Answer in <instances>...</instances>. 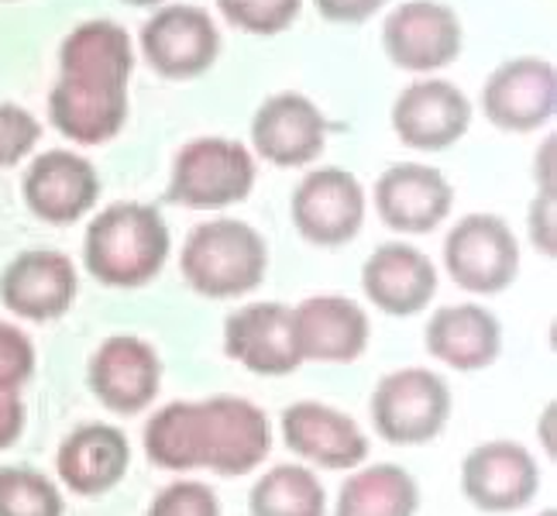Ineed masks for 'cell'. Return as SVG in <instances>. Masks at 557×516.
Listing matches in <instances>:
<instances>
[{"mask_svg": "<svg viewBox=\"0 0 557 516\" xmlns=\"http://www.w3.org/2000/svg\"><path fill=\"white\" fill-rule=\"evenodd\" d=\"M145 455L162 471H213L242 479L272 455V420L245 396H207L165 403L145 423Z\"/></svg>", "mask_w": 557, "mask_h": 516, "instance_id": "obj_1", "label": "cell"}, {"mask_svg": "<svg viewBox=\"0 0 557 516\" xmlns=\"http://www.w3.org/2000/svg\"><path fill=\"white\" fill-rule=\"evenodd\" d=\"M173 234L156 204L103 207L83 234V266L107 290H141L162 272Z\"/></svg>", "mask_w": 557, "mask_h": 516, "instance_id": "obj_2", "label": "cell"}, {"mask_svg": "<svg viewBox=\"0 0 557 516\" xmlns=\"http://www.w3.org/2000/svg\"><path fill=\"white\" fill-rule=\"evenodd\" d=\"M180 272L193 293L207 299H238L262 286L269 272V245L245 221H207L186 234Z\"/></svg>", "mask_w": 557, "mask_h": 516, "instance_id": "obj_3", "label": "cell"}, {"mask_svg": "<svg viewBox=\"0 0 557 516\" xmlns=\"http://www.w3.org/2000/svg\"><path fill=\"white\" fill-rule=\"evenodd\" d=\"M455 410L447 379L423 365L385 372L369 400V417L375 434L396 447H420L444 434Z\"/></svg>", "mask_w": 557, "mask_h": 516, "instance_id": "obj_4", "label": "cell"}, {"mask_svg": "<svg viewBox=\"0 0 557 516\" xmlns=\"http://www.w3.org/2000/svg\"><path fill=\"white\" fill-rule=\"evenodd\" d=\"M255 176H259V165H255L251 148L242 142L221 135L193 138L173 159L165 200L186 210H224L248 197Z\"/></svg>", "mask_w": 557, "mask_h": 516, "instance_id": "obj_5", "label": "cell"}, {"mask_svg": "<svg viewBox=\"0 0 557 516\" xmlns=\"http://www.w3.org/2000/svg\"><path fill=\"white\" fill-rule=\"evenodd\" d=\"M444 269L465 293H506L520 275V242L496 213H468L447 231Z\"/></svg>", "mask_w": 557, "mask_h": 516, "instance_id": "obj_6", "label": "cell"}, {"mask_svg": "<svg viewBox=\"0 0 557 516\" xmlns=\"http://www.w3.org/2000/svg\"><path fill=\"white\" fill-rule=\"evenodd\" d=\"M145 62L165 79H197L221 56V32L210 11L197 4H162L141 25Z\"/></svg>", "mask_w": 557, "mask_h": 516, "instance_id": "obj_7", "label": "cell"}, {"mask_svg": "<svg viewBox=\"0 0 557 516\" xmlns=\"http://www.w3.org/2000/svg\"><path fill=\"white\" fill-rule=\"evenodd\" d=\"M366 189L358 176L337 165H320L296 183L289 200L293 228L310 245L337 248L348 245L366 224Z\"/></svg>", "mask_w": 557, "mask_h": 516, "instance_id": "obj_8", "label": "cell"}, {"mask_svg": "<svg viewBox=\"0 0 557 516\" xmlns=\"http://www.w3.org/2000/svg\"><path fill=\"white\" fill-rule=\"evenodd\" d=\"M382 46L406 73L447 70L465 49L461 17L441 0H406L382 21Z\"/></svg>", "mask_w": 557, "mask_h": 516, "instance_id": "obj_9", "label": "cell"}, {"mask_svg": "<svg viewBox=\"0 0 557 516\" xmlns=\"http://www.w3.org/2000/svg\"><path fill=\"white\" fill-rule=\"evenodd\" d=\"M461 492L482 513H517L537 500L541 465L520 441L499 438L475 444L461 462Z\"/></svg>", "mask_w": 557, "mask_h": 516, "instance_id": "obj_10", "label": "cell"}, {"mask_svg": "<svg viewBox=\"0 0 557 516\" xmlns=\"http://www.w3.org/2000/svg\"><path fill=\"white\" fill-rule=\"evenodd\" d=\"M87 385L111 414L138 417L162 390V358L145 337L114 334L90 355Z\"/></svg>", "mask_w": 557, "mask_h": 516, "instance_id": "obj_11", "label": "cell"}, {"mask_svg": "<svg viewBox=\"0 0 557 516\" xmlns=\"http://www.w3.org/2000/svg\"><path fill=\"white\" fill-rule=\"evenodd\" d=\"M557 111V70L550 59L520 56L488 73L482 86V114L499 132H537Z\"/></svg>", "mask_w": 557, "mask_h": 516, "instance_id": "obj_12", "label": "cell"}, {"mask_svg": "<svg viewBox=\"0 0 557 516\" xmlns=\"http://www.w3.org/2000/svg\"><path fill=\"white\" fill-rule=\"evenodd\" d=\"M79 293V275L70 255L55 248H28L14 255L0 272V304L8 314L35 324H49L70 314Z\"/></svg>", "mask_w": 557, "mask_h": 516, "instance_id": "obj_13", "label": "cell"}, {"mask_svg": "<svg viewBox=\"0 0 557 516\" xmlns=\"http://www.w3.org/2000/svg\"><path fill=\"white\" fill-rule=\"evenodd\" d=\"M283 441L293 455L324 471H351L369 458V434L355 417L317 400H296L283 410Z\"/></svg>", "mask_w": 557, "mask_h": 516, "instance_id": "obj_14", "label": "cell"}, {"mask_svg": "<svg viewBox=\"0 0 557 516\" xmlns=\"http://www.w3.org/2000/svg\"><path fill=\"white\" fill-rule=\"evenodd\" d=\"M21 197L28 210L46 224H76L100 200L97 165L73 148L38 152L21 180Z\"/></svg>", "mask_w": 557, "mask_h": 516, "instance_id": "obj_15", "label": "cell"}, {"mask_svg": "<svg viewBox=\"0 0 557 516\" xmlns=\"http://www.w3.org/2000/svg\"><path fill=\"white\" fill-rule=\"evenodd\" d=\"M327 145V118L307 94H272L259 103L251 118L255 156L278 165L299 169L320 159Z\"/></svg>", "mask_w": 557, "mask_h": 516, "instance_id": "obj_16", "label": "cell"}, {"mask_svg": "<svg viewBox=\"0 0 557 516\" xmlns=\"http://www.w3.org/2000/svg\"><path fill=\"white\" fill-rule=\"evenodd\" d=\"M224 355L238 361L251 376H293L304 365L293 341V307L275 304V299H259V304L227 314Z\"/></svg>", "mask_w": 557, "mask_h": 516, "instance_id": "obj_17", "label": "cell"}, {"mask_svg": "<svg viewBox=\"0 0 557 516\" xmlns=\"http://www.w3.org/2000/svg\"><path fill=\"white\" fill-rule=\"evenodd\" d=\"M393 132L406 148L444 152L471 127V100L447 79H417L393 103Z\"/></svg>", "mask_w": 557, "mask_h": 516, "instance_id": "obj_18", "label": "cell"}, {"mask_svg": "<svg viewBox=\"0 0 557 516\" xmlns=\"http://www.w3.org/2000/svg\"><path fill=\"white\" fill-rule=\"evenodd\" d=\"M372 320L366 307L351 296H307L293 307V341L299 361H324V365H348L358 361L369 348Z\"/></svg>", "mask_w": 557, "mask_h": 516, "instance_id": "obj_19", "label": "cell"}, {"mask_svg": "<svg viewBox=\"0 0 557 516\" xmlns=\"http://www.w3.org/2000/svg\"><path fill=\"white\" fill-rule=\"evenodd\" d=\"M455 207V186L434 165L396 162L375 183L379 221L399 234H431Z\"/></svg>", "mask_w": 557, "mask_h": 516, "instance_id": "obj_20", "label": "cell"}, {"mask_svg": "<svg viewBox=\"0 0 557 516\" xmlns=\"http://www.w3.org/2000/svg\"><path fill=\"white\" fill-rule=\"evenodd\" d=\"M361 293L385 317H417L437 296V269L420 248L385 242L361 266Z\"/></svg>", "mask_w": 557, "mask_h": 516, "instance_id": "obj_21", "label": "cell"}, {"mask_svg": "<svg viewBox=\"0 0 557 516\" xmlns=\"http://www.w3.org/2000/svg\"><path fill=\"white\" fill-rule=\"evenodd\" d=\"M132 468V441L114 423H79L55 451V471L76 496H103Z\"/></svg>", "mask_w": 557, "mask_h": 516, "instance_id": "obj_22", "label": "cell"}, {"mask_svg": "<svg viewBox=\"0 0 557 516\" xmlns=\"http://www.w3.org/2000/svg\"><path fill=\"white\" fill-rule=\"evenodd\" d=\"M127 86L59 76L49 94V121L73 145H103L127 124Z\"/></svg>", "mask_w": 557, "mask_h": 516, "instance_id": "obj_23", "label": "cell"}, {"mask_svg": "<svg viewBox=\"0 0 557 516\" xmlns=\"http://www.w3.org/2000/svg\"><path fill=\"white\" fill-rule=\"evenodd\" d=\"M423 344L444 369L482 372L503 355V324L482 304H447L426 320Z\"/></svg>", "mask_w": 557, "mask_h": 516, "instance_id": "obj_24", "label": "cell"}, {"mask_svg": "<svg viewBox=\"0 0 557 516\" xmlns=\"http://www.w3.org/2000/svg\"><path fill=\"white\" fill-rule=\"evenodd\" d=\"M135 73V46L117 21L94 17L76 25L59 46V76L127 86Z\"/></svg>", "mask_w": 557, "mask_h": 516, "instance_id": "obj_25", "label": "cell"}, {"mask_svg": "<svg viewBox=\"0 0 557 516\" xmlns=\"http://www.w3.org/2000/svg\"><path fill=\"white\" fill-rule=\"evenodd\" d=\"M420 486L403 465H358L341 482L334 516H417Z\"/></svg>", "mask_w": 557, "mask_h": 516, "instance_id": "obj_26", "label": "cell"}, {"mask_svg": "<svg viewBox=\"0 0 557 516\" xmlns=\"http://www.w3.org/2000/svg\"><path fill=\"white\" fill-rule=\"evenodd\" d=\"M251 516H327V489L310 465H275L248 492Z\"/></svg>", "mask_w": 557, "mask_h": 516, "instance_id": "obj_27", "label": "cell"}, {"mask_svg": "<svg viewBox=\"0 0 557 516\" xmlns=\"http://www.w3.org/2000/svg\"><path fill=\"white\" fill-rule=\"evenodd\" d=\"M0 516H66L62 489L28 465L0 468Z\"/></svg>", "mask_w": 557, "mask_h": 516, "instance_id": "obj_28", "label": "cell"}, {"mask_svg": "<svg viewBox=\"0 0 557 516\" xmlns=\"http://www.w3.org/2000/svg\"><path fill=\"white\" fill-rule=\"evenodd\" d=\"M218 11L231 28L245 35H283L304 11V0H218Z\"/></svg>", "mask_w": 557, "mask_h": 516, "instance_id": "obj_29", "label": "cell"}, {"mask_svg": "<svg viewBox=\"0 0 557 516\" xmlns=\"http://www.w3.org/2000/svg\"><path fill=\"white\" fill-rule=\"evenodd\" d=\"M145 516H221V500L200 479H176L156 492Z\"/></svg>", "mask_w": 557, "mask_h": 516, "instance_id": "obj_30", "label": "cell"}, {"mask_svg": "<svg viewBox=\"0 0 557 516\" xmlns=\"http://www.w3.org/2000/svg\"><path fill=\"white\" fill-rule=\"evenodd\" d=\"M41 138V124L32 111L17 103H0V169H11L35 152Z\"/></svg>", "mask_w": 557, "mask_h": 516, "instance_id": "obj_31", "label": "cell"}, {"mask_svg": "<svg viewBox=\"0 0 557 516\" xmlns=\"http://www.w3.org/2000/svg\"><path fill=\"white\" fill-rule=\"evenodd\" d=\"M35 344L32 337L21 331L11 320H0V385H11V390H21L32 376H35Z\"/></svg>", "mask_w": 557, "mask_h": 516, "instance_id": "obj_32", "label": "cell"}, {"mask_svg": "<svg viewBox=\"0 0 557 516\" xmlns=\"http://www.w3.org/2000/svg\"><path fill=\"white\" fill-rule=\"evenodd\" d=\"M554 213H557V207H554V197H547V193H541L530 207V242L544 258L557 255V218Z\"/></svg>", "mask_w": 557, "mask_h": 516, "instance_id": "obj_33", "label": "cell"}, {"mask_svg": "<svg viewBox=\"0 0 557 516\" xmlns=\"http://www.w3.org/2000/svg\"><path fill=\"white\" fill-rule=\"evenodd\" d=\"M25 400H21V390H11V385H0V451H8L21 441L25 434Z\"/></svg>", "mask_w": 557, "mask_h": 516, "instance_id": "obj_34", "label": "cell"}, {"mask_svg": "<svg viewBox=\"0 0 557 516\" xmlns=\"http://www.w3.org/2000/svg\"><path fill=\"white\" fill-rule=\"evenodd\" d=\"M389 0H313L320 17L334 21V25H361V21L375 17Z\"/></svg>", "mask_w": 557, "mask_h": 516, "instance_id": "obj_35", "label": "cell"}, {"mask_svg": "<svg viewBox=\"0 0 557 516\" xmlns=\"http://www.w3.org/2000/svg\"><path fill=\"white\" fill-rule=\"evenodd\" d=\"M537 186L547 197H554V138H547L537 152Z\"/></svg>", "mask_w": 557, "mask_h": 516, "instance_id": "obj_36", "label": "cell"}, {"mask_svg": "<svg viewBox=\"0 0 557 516\" xmlns=\"http://www.w3.org/2000/svg\"><path fill=\"white\" fill-rule=\"evenodd\" d=\"M554 417H557V403L554 400H547V406H544V414H541V427H537V434H541V447H544V455L547 458H554L557 455V441H554Z\"/></svg>", "mask_w": 557, "mask_h": 516, "instance_id": "obj_37", "label": "cell"}, {"mask_svg": "<svg viewBox=\"0 0 557 516\" xmlns=\"http://www.w3.org/2000/svg\"><path fill=\"white\" fill-rule=\"evenodd\" d=\"M124 4H132V8H162L165 0H124Z\"/></svg>", "mask_w": 557, "mask_h": 516, "instance_id": "obj_38", "label": "cell"}, {"mask_svg": "<svg viewBox=\"0 0 557 516\" xmlns=\"http://www.w3.org/2000/svg\"><path fill=\"white\" fill-rule=\"evenodd\" d=\"M533 516H557V509H554V506H544V509H537Z\"/></svg>", "mask_w": 557, "mask_h": 516, "instance_id": "obj_39", "label": "cell"}]
</instances>
